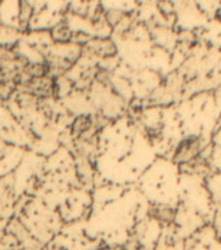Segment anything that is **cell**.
<instances>
[{
    "label": "cell",
    "mask_w": 221,
    "mask_h": 250,
    "mask_svg": "<svg viewBox=\"0 0 221 250\" xmlns=\"http://www.w3.org/2000/svg\"><path fill=\"white\" fill-rule=\"evenodd\" d=\"M73 33L72 27L66 21H60L55 25L50 31L51 39H52V43H56V44H64V43L72 42L73 39Z\"/></svg>",
    "instance_id": "6da1fadb"
},
{
    "label": "cell",
    "mask_w": 221,
    "mask_h": 250,
    "mask_svg": "<svg viewBox=\"0 0 221 250\" xmlns=\"http://www.w3.org/2000/svg\"><path fill=\"white\" fill-rule=\"evenodd\" d=\"M93 126V115H78L74 116L72 123H70V136L74 138L87 132Z\"/></svg>",
    "instance_id": "7a4b0ae2"
},
{
    "label": "cell",
    "mask_w": 221,
    "mask_h": 250,
    "mask_svg": "<svg viewBox=\"0 0 221 250\" xmlns=\"http://www.w3.org/2000/svg\"><path fill=\"white\" fill-rule=\"evenodd\" d=\"M8 229H9L8 230V233H11L12 236H15L20 244H31V242H34V240H31L30 232L26 229V227L23 226L19 219H13V220H11L9 226H8Z\"/></svg>",
    "instance_id": "3957f363"
},
{
    "label": "cell",
    "mask_w": 221,
    "mask_h": 250,
    "mask_svg": "<svg viewBox=\"0 0 221 250\" xmlns=\"http://www.w3.org/2000/svg\"><path fill=\"white\" fill-rule=\"evenodd\" d=\"M34 16V7L27 1H21L19 4V30L25 31L31 22Z\"/></svg>",
    "instance_id": "277c9868"
},
{
    "label": "cell",
    "mask_w": 221,
    "mask_h": 250,
    "mask_svg": "<svg viewBox=\"0 0 221 250\" xmlns=\"http://www.w3.org/2000/svg\"><path fill=\"white\" fill-rule=\"evenodd\" d=\"M126 15H128V12L122 11V9H108V11H104V20L113 30L125 19Z\"/></svg>",
    "instance_id": "5b68a950"
}]
</instances>
